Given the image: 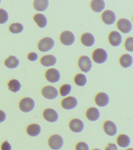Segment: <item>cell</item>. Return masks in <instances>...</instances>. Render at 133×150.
Segmentation results:
<instances>
[{
    "mask_svg": "<svg viewBox=\"0 0 133 150\" xmlns=\"http://www.w3.org/2000/svg\"><path fill=\"white\" fill-rule=\"evenodd\" d=\"M64 144L63 138L59 134L52 135L49 139V146L52 150H60L63 146Z\"/></svg>",
    "mask_w": 133,
    "mask_h": 150,
    "instance_id": "6da1fadb",
    "label": "cell"
},
{
    "mask_svg": "<svg viewBox=\"0 0 133 150\" xmlns=\"http://www.w3.org/2000/svg\"><path fill=\"white\" fill-rule=\"evenodd\" d=\"M92 58L95 63L102 64L107 61L108 54L106 50L101 48H99L93 51L92 54Z\"/></svg>",
    "mask_w": 133,
    "mask_h": 150,
    "instance_id": "7a4b0ae2",
    "label": "cell"
},
{
    "mask_svg": "<svg viewBox=\"0 0 133 150\" xmlns=\"http://www.w3.org/2000/svg\"><path fill=\"white\" fill-rule=\"evenodd\" d=\"M20 109L24 112H29L32 111L35 107V102L32 98L25 97L20 102Z\"/></svg>",
    "mask_w": 133,
    "mask_h": 150,
    "instance_id": "3957f363",
    "label": "cell"
},
{
    "mask_svg": "<svg viewBox=\"0 0 133 150\" xmlns=\"http://www.w3.org/2000/svg\"><path fill=\"white\" fill-rule=\"evenodd\" d=\"M55 42L52 38L49 37H45L42 39L38 43V48L42 52L49 51L54 46Z\"/></svg>",
    "mask_w": 133,
    "mask_h": 150,
    "instance_id": "277c9868",
    "label": "cell"
},
{
    "mask_svg": "<svg viewBox=\"0 0 133 150\" xmlns=\"http://www.w3.org/2000/svg\"><path fill=\"white\" fill-rule=\"evenodd\" d=\"M43 96L49 100H53L56 98L58 96V91L54 87L47 86L43 88L42 90Z\"/></svg>",
    "mask_w": 133,
    "mask_h": 150,
    "instance_id": "5b68a950",
    "label": "cell"
},
{
    "mask_svg": "<svg viewBox=\"0 0 133 150\" xmlns=\"http://www.w3.org/2000/svg\"><path fill=\"white\" fill-rule=\"evenodd\" d=\"M78 104L77 99L75 97L69 96L64 98L62 100L61 105L63 108L70 110L75 108Z\"/></svg>",
    "mask_w": 133,
    "mask_h": 150,
    "instance_id": "8992f818",
    "label": "cell"
},
{
    "mask_svg": "<svg viewBox=\"0 0 133 150\" xmlns=\"http://www.w3.org/2000/svg\"><path fill=\"white\" fill-rule=\"evenodd\" d=\"M78 65L82 71L87 73L90 71L92 68V62L87 56H82L79 58Z\"/></svg>",
    "mask_w": 133,
    "mask_h": 150,
    "instance_id": "52a82bcc",
    "label": "cell"
},
{
    "mask_svg": "<svg viewBox=\"0 0 133 150\" xmlns=\"http://www.w3.org/2000/svg\"><path fill=\"white\" fill-rule=\"evenodd\" d=\"M61 42L66 46L72 45L75 41V37L72 32L66 30L63 32L60 36Z\"/></svg>",
    "mask_w": 133,
    "mask_h": 150,
    "instance_id": "ba28073f",
    "label": "cell"
},
{
    "mask_svg": "<svg viewBox=\"0 0 133 150\" xmlns=\"http://www.w3.org/2000/svg\"><path fill=\"white\" fill-rule=\"evenodd\" d=\"M69 127L72 132L80 133L83 131L84 125L82 120L76 118H73L70 121Z\"/></svg>",
    "mask_w": 133,
    "mask_h": 150,
    "instance_id": "9c48e42d",
    "label": "cell"
},
{
    "mask_svg": "<svg viewBox=\"0 0 133 150\" xmlns=\"http://www.w3.org/2000/svg\"><path fill=\"white\" fill-rule=\"evenodd\" d=\"M117 26L118 29L124 33H128L131 31L132 26L130 21L127 19L121 18L118 21Z\"/></svg>",
    "mask_w": 133,
    "mask_h": 150,
    "instance_id": "30bf717a",
    "label": "cell"
},
{
    "mask_svg": "<svg viewBox=\"0 0 133 150\" xmlns=\"http://www.w3.org/2000/svg\"><path fill=\"white\" fill-rule=\"evenodd\" d=\"M103 129L107 135L113 137L117 133V127L116 124L111 120H107L104 123Z\"/></svg>",
    "mask_w": 133,
    "mask_h": 150,
    "instance_id": "8fae6325",
    "label": "cell"
},
{
    "mask_svg": "<svg viewBox=\"0 0 133 150\" xmlns=\"http://www.w3.org/2000/svg\"><path fill=\"white\" fill-rule=\"evenodd\" d=\"M96 105L100 107H105L108 105L110 101L109 96L104 92H100L94 98Z\"/></svg>",
    "mask_w": 133,
    "mask_h": 150,
    "instance_id": "7c38bea8",
    "label": "cell"
},
{
    "mask_svg": "<svg viewBox=\"0 0 133 150\" xmlns=\"http://www.w3.org/2000/svg\"><path fill=\"white\" fill-rule=\"evenodd\" d=\"M43 117L47 121L51 123L57 122L59 118V115L57 111L52 108H47L44 110Z\"/></svg>",
    "mask_w": 133,
    "mask_h": 150,
    "instance_id": "4fadbf2b",
    "label": "cell"
},
{
    "mask_svg": "<svg viewBox=\"0 0 133 150\" xmlns=\"http://www.w3.org/2000/svg\"><path fill=\"white\" fill-rule=\"evenodd\" d=\"M45 77L48 81L52 83H56L60 80V74L57 69H50L45 73Z\"/></svg>",
    "mask_w": 133,
    "mask_h": 150,
    "instance_id": "5bb4252c",
    "label": "cell"
},
{
    "mask_svg": "<svg viewBox=\"0 0 133 150\" xmlns=\"http://www.w3.org/2000/svg\"><path fill=\"white\" fill-rule=\"evenodd\" d=\"M101 18L106 24L110 25L114 23L116 21V16L114 12L107 10L103 13L101 15Z\"/></svg>",
    "mask_w": 133,
    "mask_h": 150,
    "instance_id": "9a60e30c",
    "label": "cell"
},
{
    "mask_svg": "<svg viewBox=\"0 0 133 150\" xmlns=\"http://www.w3.org/2000/svg\"><path fill=\"white\" fill-rule=\"evenodd\" d=\"M108 40L109 43L113 47H118L122 42V36L118 31L111 32L108 35Z\"/></svg>",
    "mask_w": 133,
    "mask_h": 150,
    "instance_id": "2e32d148",
    "label": "cell"
},
{
    "mask_svg": "<svg viewBox=\"0 0 133 150\" xmlns=\"http://www.w3.org/2000/svg\"><path fill=\"white\" fill-rule=\"evenodd\" d=\"M100 111L96 108L92 107L87 109L86 112V117L90 121L95 122L100 118Z\"/></svg>",
    "mask_w": 133,
    "mask_h": 150,
    "instance_id": "e0dca14e",
    "label": "cell"
},
{
    "mask_svg": "<svg viewBox=\"0 0 133 150\" xmlns=\"http://www.w3.org/2000/svg\"><path fill=\"white\" fill-rule=\"evenodd\" d=\"M81 42L85 46L91 47L95 43V38L90 33H85L82 35Z\"/></svg>",
    "mask_w": 133,
    "mask_h": 150,
    "instance_id": "ac0fdd59",
    "label": "cell"
},
{
    "mask_svg": "<svg viewBox=\"0 0 133 150\" xmlns=\"http://www.w3.org/2000/svg\"><path fill=\"white\" fill-rule=\"evenodd\" d=\"M116 142L118 145L120 147L126 148L130 145L131 139L127 134H121L118 136Z\"/></svg>",
    "mask_w": 133,
    "mask_h": 150,
    "instance_id": "d6986e66",
    "label": "cell"
},
{
    "mask_svg": "<svg viewBox=\"0 0 133 150\" xmlns=\"http://www.w3.org/2000/svg\"><path fill=\"white\" fill-rule=\"evenodd\" d=\"M40 62L44 66L48 67L54 65L57 62L56 58L52 55L44 56L41 59Z\"/></svg>",
    "mask_w": 133,
    "mask_h": 150,
    "instance_id": "ffe728a7",
    "label": "cell"
},
{
    "mask_svg": "<svg viewBox=\"0 0 133 150\" xmlns=\"http://www.w3.org/2000/svg\"><path fill=\"white\" fill-rule=\"evenodd\" d=\"M91 8L96 13L102 11L106 7L104 1L103 0H93L91 2Z\"/></svg>",
    "mask_w": 133,
    "mask_h": 150,
    "instance_id": "44dd1931",
    "label": "cell"
},
{
    "mask_svg": "<svg viewBox=\"0 0 133 150\" xmlns=\"http://www.w3.org/2000/svg\"><path fill=\"white\" fill-rule=\"evenodd\" d=\"M26 131L28 134L31 137H37L40 134L41 128L38 124H31L27 127Z\"/></svg>",
    "mask_w": 133,
    "mask_h": 150,
    "instance_id": "7402d4cb",
    "label": "cell"
},
{
    "mask_svg": "<svg viewBox=\"0 0 133 150\" xmlns=\"http://www.w3.org/2000/svg\"><path fill=\"white\" fill-rule=\"evenodd\" d=\"M120 63L121 66L124 68L129 67L132 64V57L128 54H125L122 55L120 57Z\"/></svg>",
    "mask_w": 133,
    "mask_h": 150,
    "instance_id": "603a6c76",
    "label": "cell"
},
{
    "mask_svg": "<svg viewBox=\"0 0 133 150\" xmlns=\"http://www.w3.org/2000/svg\"><path fill=\"white\" fill-rule=\"evenodd\" d=\"M4 63L6 66L9 69H15L19 65V61L16 56H10L5 60Z\"/></svg>",
    "mask_w": 133,
    "mask_h": 150,
    "instance_id": "cb8c5ba5",
    "label": "cell"
},
{
    "mask_svg": "<svg viewBox=\"0 0 133 150\" xmlns=\"http://www.w3.org/2000/svg\"><path fill=\"white\" fill-rule=\"evenodd\" d=\"M49 5V1L37 0L33 2V6L34 9L38 11H44L46 10Z\"/></svg>",
    "mask_w": 133,
    "mask_h": 150,
    "instance_id": "d4e9b609",
    "label": "cell"
},
{
    "mask_svg": "<svg viewBox=\"0 0 133 150\" xmlns=\"http://www.w3.org/2000/svg\"><path fill=\"white\" fill-rule=\"evenodd\" d=\"M33 19L39 28H44L47 25V19L43 14H36L34 16Z\"/></svg>",
    "mask_w": 133,
    "mask_h": 150,
    "instance_id": "484cf974",
    "label": "cell"
},
{
    "mask_svg": "<svg viewBox=\"0 0 133 150\" xmlns=\"http://www.w3.org/2000/svg\"><path fill=\"white\" fill-rule=\"evenodd\" d=\"M8 85L9 90L14 93L18 92L21 88L20 83L17 79L11 80L8 83Z\"/></svg>",
    "mask_w": 133,
    "mask_h": 150,
    "instance_id": "4316f807",
    "label": "cell"
},
{
    "mask_svg": "<svg viewBox=\"0 0 133 150\" xmlns=\"http://www.w3.org/2000/svg\"><path fill=\"white\" fill-rule=\"evenodd\" d=\"M74 81L79 86H84L87 83V78L83 74H78L74 77Z\"/></svg>",
    "mask_w": 133,
    "mask_h": 150,
    "instance_id": "83f0119b",
    "label": "cell"
},
{
    "mask_svg": "<svg viewBox=\"0 0 133 150\" xmlns=\"http://www.w3.org/2000/svg\"><path fill=\"white\" fill-rule=\"evenodd\" d=\"M9 30L12 33H20L24 30V27L20 23H13L11 24L9 27Z\"/></svg>",
    "mask_w": 133,
    "mask_h": 150,
    "instance_id": "f1b7e54d",
    "label": "cell"
},
{
    "mask_svg": "<svg viewBox=\"0 0 133 150\" xmlns=\"http://www.w3.org/2000/svg\"><path fill=\"white\" fill-rule=\"evenodd\" d=\"M72 89V86L70 84H65L61 86L59 90L61 96L62 97L67 96L70 93Z\"/></svg>",
    "mask_w": 133,
    "mask_h": 150,
    "instance_id": "f546056e",
    "label": "cell"
},
{
    "mask_svg": "<svg viewBox=\"0 0 133 150\" xmlns=\"http://www.w3.org/2000/svg\"><path fill=\"white\" fill-rule=\"evenodd\" d=\"M8 18L9 15L7 12L4 9H0V24L6 23Z\"/></svg>",
    "mask_w": 133,
    "mask_h": 150,
    "instance_id": "4dcf8cb0",
    "label": "cell"
},
{
    "mask_svg": "<svg viewBox=\"0 0 133 150\" xmlns=\"http://www.w3.org/2000/svg\"><path fill=\"white\" fill-rule=\"evenodd\" d=\"M133 38L132 37H129L126 40L125 46L126 49L129 52L133 51Z\"/></svg>",
    "mask_w": 133,
    "mask_h": 150,
    "instance_id": "1f68e13d",
    "label": "cell"
},
{
    "mask_svg": "<svg viewBox=\"0 0 133 150\" xmlns=\"http://www.w3.org/2000/svg\"><path fill=\"white\" fill-rule=\"evenodd\" d=\"M75 150H89V146L85 142H80L76 145Z\"/></svg>",
    "mask_w": 133,
    "mask_h": 150,
    "instance_id": "d6a6232c",
    "label": "cell"
},
{
    "mask_svg": "<svg viewBox=\"0 0 133 150\" xmlns=\"http://www.w3.org/2000/svg\"><path fill=\"white\" fill-rule=\"evenodd\" d=\"M1 149V150H11V145L8 141H5L2 144Z\"/></svg>",
    "mask_w": 133,
    "mask_h": 150,
    "instance_id": "836d02e7",
    "label": "cell"
},
{
    "mask_svg": "<svg viewBox=\"0 0 133 150\" xmlns=\"http://www.w3.org/2000/svg\"><path fill=\"white\" fill-rule=\"evenodd\" d=\"M27 58L30 61L33 62L37 60L38 58V56L35 52H31L28 55Z\"/></svg>",
    "mask_w": 133,
    "mask_h": 150,
    "instance_id": "e575fe53",
    "label": "cell"
},
{
    "mask_svg": "<svg viewBox=\"0 0 133 150\" xmlns=\"http://www.w3.org/2000/svg\"><path fill=\"white\" fill-rule=\"evenodd\" d=\"M105 150H118V148L116 144L114 143H110L106 146Z\"/></svg>",
    "mask_w": 133,
    "mask_h": 150,
    "instance_id": "d590c367",
    "label": "cell"
},
{
    "mask_svg": "<svg viewBox=\"0 0 133 150\" xmlns=\"http://www.w3.org/2000/svg\"><path fill=\"white\" fill-rule=\"evenodd\" d=\"M6 114L4 111L0 110V123L3 122L6 119Z\"/></svg>",
    "mask_w": 133,
    "mask_h": 150,
    "instance_id": "8d00e7d4",
    "label": "cell"
},
{
    "mask_svg": "<svg viewBox=\"0 0 133 150\" xmlns=\"http://www.w3.org/2000/svg\"><path fill=\"white\" fill-rule=\"evenodd\" d=\"M126 150H133V149L132 148H129L127 149Z\"/></svg>",
    "mask_w": 133,
    "mask_h": 150,
    "instance_id": "74e56055",
    "label": "cell"
},
{
    "mask_svg": "<svg viewBox=\"0 0 133 150\" xmlns=\"http://www.w3.org/2000/svg\"><path fill=\"white\" fill-rule=\"evenodd\" d=\"M92 150H101V149H98V148H95L93 149Z\"/></svg>",
    "mask_w": 133,
    "mask_h": 150,
    "instance_id": "f35d334b",
    "label": "cell"
}]
</instances>
